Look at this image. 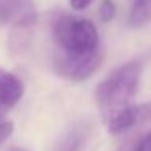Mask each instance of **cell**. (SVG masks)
Listing matches in <instances>:
<instances>
[{
    "mask_svg": "<svg viewBox=\"0 0 151 151\" xmlns=\"http://www.w3.org/2000/svg\"><path fill=\"white\" fill-rule=\"evenodd\" d=\"M52 39L57 46L54 70L59 76L68 81H85L101 67V37L93 21L59 13L52 21Z\"/></svg>",
    "mask_w": 151,
    "mask_h": 151,
    "instance_id": "cell-1",
    "label": "cell"
},
{
    "mask_svg": "<svg viewBox=\"0 0 151 151\" xmlns=\"http://www.w3.org/2000/svg\"><path fill=\"white\" fill-rule=\"evenodd\" d=\"M141 81V65L125 62L114 68L96 88V102L102 122L112 135L133 128L140 122V106L135 96Z\"/></svg>",
    "mask_w": 151,
    "mask_h": 151,
    "instance_id": "cell-2",
    "label": "cell"
},
{
    "mask_svg": "<svg viewBox=\"0 0 151 151\" xmlns=\"http://www.w3.org/2000/svg\"><path fill=\"white\" fill-rule=\"evenodd\" d=\"M37 12L33 0H0V24L13 28H33Z\"/></svg>",
    "mask_w": 151,
    "mask_h": 151,
    "instance_id": "cell-3",
    "label": "cell"
},
{
    "mask_svg": "<svg viewBox=\"0 0 151 151\" xmlns=\"http://www.w3.org/2000/svg\"><path fill=\"white\" fill-rule=\"evenodd\" d=\"M24 94V86L17 75L0 68V107H15Z\"/></svg>",
    "mask_w": 151,
    "mask_h": 151,
    "instance_id": "cell-4",
    "label": "cell"
},
{
    "mask_svg": "<svg viewBox=\"0 0 151 151\" xmlns=\"http://www.w3.org/2000/svg\"><path fill=\"white\" fill-rule=\"evenodd\" d=\"M128 21L133 28H141L151 21V0H135Z\"/></svg>",
    "mask_w": 151,
    "mask_h": 151,
    "instance_id": "cell-5",
    "label": "cell"
},
{
    "mask_svg": "<svg viewBox=\"0 0 151 151\" xmlns=\"http://www.w3.org/2000/svg\"><path fill=\"white\" fill-rule=\"evenodd\" d=\"M5 109L0 107V145L5 143L13 133V124L5 119Z\"/></svg>",
    "mask_w": 151,
    "mask_h": 151,
    "instance_id": "cell-6",
    "label": "cell"
},
{
    "mask_svg": "<svg viewBox=\"0 0 151 151\" xmlns=\"http://www.w3.org/2000/svg\"><path fill=\"white\" fill-rule=\"evenodd\" d=\"M115 13H117V7H115L114 0H102L101 5H99V17L102 21H111L114 20Z\"/></svg>",
    "mask_w": 151,
    "mask_h": 151,
    "instance_id": "cell-7",
    "label": "cell"
},
{
    "mask_svg": "<svg viewBox=\"0 0 151 151\" xmlns=\"http://www.w3.org/2000/svg\"><path fill=\"white\" fill-rule=\"evenodd\" d=\"M135 151H151V132H148V133L138 141Z\"/></svg>",
    "mask_w": 151,
    "mask_h": 151,
    "instance_id": "cell-8",
    "label": "cell"
},
{
    "mask_svg": "<svg viewBox=\"0 0 151 151\" xmlns=\"http://www.w3.org/2000/svg\"><path fill=\"white\" fill-rule=\"evenodd\" d=\"M93 4V0H70V7L75 12H83Z\"/></svg>",
    "mask_w": 151,
    "mask_h": 151,
    "instance_id": "cell-9",
    "label": "cell"
},
{
    "mask_svg": "<svg viewBox=\"0 0 151 151\" xmlns=\"http://www.w3.org/2000/svg\"><path fill=\"white\" fill-rule=\"evenodd\" d=\"M13 151H23V150H13Z\"/></svg>",
    "mask_w": 151,
    "mask_h": 151,
    "instance_id": "cell-10",
    "label": "cell"
}]
</instances>
